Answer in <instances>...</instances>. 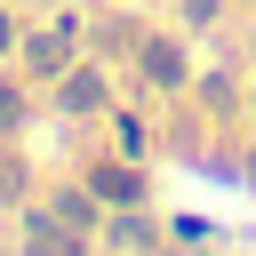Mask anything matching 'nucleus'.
I'll return each mask as SVG.
<instances>
[{"label": "nucleus", "instance_id": "nucleus-5", "mask_svg": "<svg viewBox=\"0 0 256 256\" xmlns=\"http://www.w3.org/2000/svg\"><path fill=\"white\" fill-rule=\"evenodd\" d=\"M16 120H24V96H16V88H0V128H16Z\"/></svg>", "mask_w": 256, "mask_h": 256}, {"label": "nucleus", "instance_id": "nucleus-2", "mask_svg": "<svg viewBox=\"0 0 256 256\" xmlns=\"http://www.w3.org/2000/svg\"><path fill=\"white\" fill-rule=\"evenodd\" d=\"M144 72H152L160 88H176V80H184V56H176L168 40H152V48H144Z\"/></svg>", "mask_w": 256, "mask_h": 256}, {"label": "nucleus", "instance_id": "nucleus-4", "mask_svg": "<svg viewBox=\"0 0 256 256\" xmlns=\"http://www.w3.org/2000/svg\"><path fill=\"white\" fill-rule=\"evenodd\" d=\"M96 200H136V176L128 168H96Z\"/></svg>", "mask_w": 256, "mask_h": 256}, {"label": "nucleus", "instance_id": "nucleus-7", "mask_svg": "<svg viewBox=\"0 0 256 256\" xmlns=\"http://www.w3.org/2000/svg\"><path fill=\"white\" fill-rule=\"evenodd\" d=\"M0 48H8V16H0Z\"/></svg>", "mask_w": 256, "mask_h": 256}, {"label": "nucleus", "instance_id": "nucleus-6", "mask_svg": "<svg viewBox=\"0 0 256 256\" xmlns=\"http://www.w3.org/2000/svg\"><path fill=\"white\" fill-rule=\"evenodd\" d=\"M0 192H16V168H8V160H0Z\"/></svg>", "mask_w": 256, "mask_h": 256}, {"label": "nucleus", "instance_id": "nucleus-3", "mask_svg": "<svg viewBox=\"0 0 256 256\" xmlns=\"http://www.w3.org/2000/svg\"><path fill=\"white\" fill-rule=\"evenodd\" d=\"M96 96H104V80H96V72H72V80H64V112H88Z\"/></svg>", "mask_w": 256, "mask_h": 256}, {"label": "nucleus", "instance_id": "nucleus-1", "mask_svg": "<svg viewBox=\"0 0 256 256\" xmlns=\"http://www.w3.org/2000/svg\"><path fill=\"white\" fill-rule=\"evenodd\" d=\"M64 56H72V16H64L56 32H40V40H32V72H64Z\"/></svg>", "mask_w": 256, "mask_h": 256}]
</instances>
